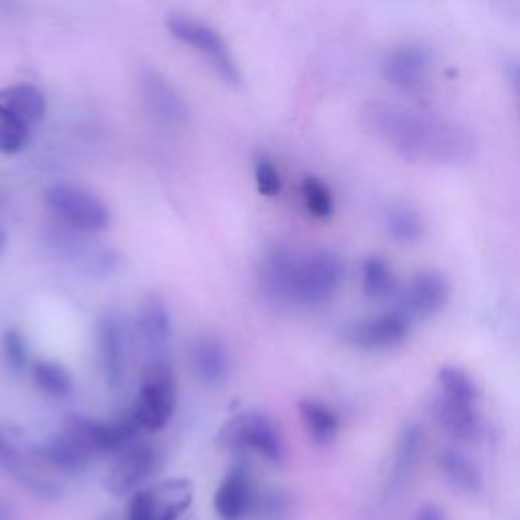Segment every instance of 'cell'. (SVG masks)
I'll list each match as a JSON object with an SVG mask.
<instances>
[{
	"label": "cell",
	"instance_id": "cell-36",
	"mask_svg": "<svg viewBox=\"0 0 520 520\" xmlns=\"http://www.w3.org/2000/svg\"><path fill=\"white\" fill-rule=\"evenodd\" d=\"M506 76H508V82H510V88L514 92L518 112H520V61L518 59H510L506 63Z\"/></svg>",
	"mask_w": 520,
	"mask_h": 520
},
{
	"label": "cell",
	"instance_id": "cell-18",
	"mask_svg": "<svg viewBox=\"0 0 520 520\" xmlns=\"http://www.w3.org/2000/svg\"><path fill=\"white\" fill-rule=\"evenodd\" d=\"M195 376L208 386H222L230 378L232 362L226 344L216 336H200L191 346Z\"/></svg>",
	"mask_w": 520,
	"mask_h": 520
},
{
	"label": "cell",
	"instance_id": "cell-7",
	"mask_svg": "<svg viewBox=\"0 0 520 520\" xmlns=\"http://www.w3.org/2000/svg\"><path fill=\"white\" fill-rule=\"evenodd\" d=\"M65 431H70L92 455L96 453H122L128 447H133L141 433V427L133 419V415H126L122 419L104 423L82 415H72L65 421Z\"/></svg>",
	"mask_w": 520,
	"mask_h": 520
},
{
	"label": "cell",
	"instance_id": "cell-19",
	"mask_svg": "<svg viewBox=\"0 0 520 520\" xmlns=\"http://www.w3.org/2000/svg\"><path fill=\"white\" fill-rule=\"evenodd\" d=\"M35 455H39V458L51 468L68 474L84 472L94 458V455L65 429L51 435L43 445H39L35 449Z\"/></svg>",
	"mask_w": 520,
	"mask_h": 520
},
{
	"label": "cell",
	"instance_id": "cell-22",
	"mask_svg": "<svg viewBox=\"0 0 520 520\" xmlns=\"http://www.w3.org/2000/svg\"><path fill=\"white\" fill-rule=\"evenodd\" d=\"M433 413L437 423L455 439H472L480 427L476 405H464L437 397Z\"/></svg>",
	"mask_w": 520,
	"mask_h": 520
},
{
	"label": "cell",
	"instance_id": "cell-15",
	"mask_svg": "<svg viewBox=\"0 0 520 520\" xmlns=\"http://www.w3.org/2000/svg\"><path fill=\"white\" fill-rule=\"evenodd\" d=\"M449 301V283L441 273H419L403 293V311L409 317L429 319L445 309Z\"/></svg>",
	"mask_w": 520,
	"mask_h": 520
},
{
	"label": "cell",
	"instance_id": "cell-8",
	"mask_svg": "<svg viewBox=\"0 0 520 520\" xmlns=\"http://www.w3.org/2000/svg\"><path fill=\"white\" fill-rule=\"evenodd\" d=\"M411 334V317L403 309L356 321L346 332L348 344L362 352H388L403 346Z\"/></svg>",
	"mask_w": 520,
	"mask_h": 520
},
{
	"label": "cell",
	"instance_id": "cell-33",
	"mask_svg": "<svg viewBox=\"0 0 520 520\" xmlns=\"http://www.w3.org/2000/svg\"><path fill=\"white\" fill-rule=\"evenodd\" d=\"M3 352H5V358H7V364L11 370L15 372H23L29 364V346H27V340L25 336L11 328L5 332V338H3Z\"/></svg>",
	"mask_w": 520,
	"mask_h": 520
},
{
	"label": "cell",
	"instance_id": "cell-31",
	"mask_svg": "<svg viewBox=\"0 0 520 520\" xmlns=\"http://www.w3.org/2000/svg\"><path fill=\"white\" fill-rule=\"evenodd\" d=\"M31 143V126L9 118L0 116V153L3 155H17Z\"/></svg>",
	"mask_w": 520,
	"mask_h": 520
},
{
	"label": "cell",
	"instance_id": "cell-25",
	"mask_svg": "<svg viewBox=\"0 0 520 520\" xmlns=\"http://www.w3.org/2000/svg\"><path fill=\"white\" fill-rule=\"evenodd\" d=\"M437 386L439 397L464 405H476L478 403V388L474 378L458 368V366H443L437 372Z\"/></svg>",
	"mask_w": 520,
	"mask_h": 520
},
{
	"label": "cell",
	"instance_id": "cell-38",
	"mask_svg": "<svg viewBox=\"0 0 520 520\" xmlns=\"http://www.w3.org/2000/svg\"><path fill=\"white\" fill-rule=\"evenodd\" d=\"M0 520H11V508L3 500H0Z\"/></svg>",
	"mask_w": 520,
	"mask_h": 520
},
{
	"label": "cell",
	"instance_id": "cell-27",
	"mask_svg": "<svg viewBox=\"0 0 520 520\" xmlns=\"http://www.w3.org/2000/svg\"><path fill=\"white\" fill-rule=\"evenodd\" d=\"M362 291L368 299H386L397 291L393 269L380 256H368L362 265Z\"/></svg>",
	"mask_w": 520,
	"mask_h": 520
},
{
	"label": "cell",
	"instance_id": "cell-9",
	"mask_svg": "<svg viewBox=\"0 0 520 520\" xmlns=\"http://www.w3.org/2000/svg\"><path fill=\"white\" fill-rule=\"evenodd\" d=\"M433 59L421 45H401L382 59V78L405 94H423L431 86Z\"/></svg>",
	"mask_w": 520,
	"mask_h": 520
},
{
	"label": "cell",
	"instance_id": "cell-34",
	"mask_svg": "<svg viewBox=\"0 0 520 520\" xmlns=\"http://www.w3.org/2000/svg\"><path fill=\"white\" fill-rule=\"evenodd\" d=\"M289 512V500L283 492H269L263 498H258L256 514L265 520H283Z\"/></svg>",
	"mask_w": 520,
	"mask_h": 520
},
{
	"label": "cell",
	"instance_id": "cell-28",
	"mask_svg": "<svg viewBox=\"0 0 520 520\" xmlns=\"http://www.w3.org/2000/svg\"><path fill=\"white\" fill-rule=\"evenodd\" d=\"M423 447V433L419 425H409L399 437L395 460H393V482H403L411 476Z\"/></svg>",
	"mask_w": 520,
	"mask_h": 520
},
{
	"label": "cell",
	"instance_id": "cell-29",
	"mask_svg": "<svg viewBox=\"0 0 520 520\" xmlns=\"http://www.w3.org/2000/svg\"><path fill=\"white\" fill-rule=\"evenodd\" d=\"M384 226L388 230V234L393 236L399 242L411 244L421 240L423 232H425V224L421 220V216L407 208V206H393L386 212V220Z\"/></svg>",
	"mask_w": 520,
	"mask_h": 520
},
{
	"label": "cell",
	"instance_id": "cell-14",
	"mask_svg": "<svg viewBox=\"0 0 520 520\" xmlns=\"http://www.w3.org/2000/svg\"><path fill=\"white\" fill-rule=\"evenodd\" d=\"M0 470L11 474L21 486L39 498H57L61 492L49 476L41 474L31 455L25 453L3 431H0Z\"/></svg>",
	"mask_w": 520,
	"mask_h": 520
},
{
	"label": "cell",
	"instance_id": "cell-12",
	"mask_svg": "<svg viewBox=\"0 0 520 520\" xmlns=\"http://www.w3.org/2000/svg\"><path fill=\"white\" fill-rule=\"evenodd\" d=\"M137 330L143 342L147 364L169 362L173 328H171L169 309L159 295L151 293L141 301L137 313Z\"/></svg>",
	"mask_w": 520,
	"mask_h": 520
},
{
	"label": "cell",
	"instance_id": "cell-1",
	"mask_svg": "<svg viewBox=\"0 0 520 520\" xmlns=\"http://www.w3.org/2000/svg\"><path fill=\"white\" fill-rule=\"evenodd\" d=\"M364 124L390 151L411 163L464 165L476 151L474 135L464 124L401 104H368Z\"/></svg>",
	"mask_w": 520,
	"mask_h": 520
},
{
	"label": "cell",
	"instance_id": "cell-17",
	"mask_svg": "<svg viewBox=\"0 0 520 520\" xmlns=\"http://www.w3.org/2000/svg\"><path fill=\"white\" fill-rule=\"evenodd\" d=\"M141 94L149 112L165 126H181L187 120V108L175 88L153 70L141 76Z\"/></svg>",
	"mask_w": 520,
	"mask_h": 520
},
{
	"label": "cell",
	"instance_id": "cell-2",
	"mask_svg": "<svg viewBox=\"0 0 520 520\" xmlns=\"http://www.w3.org/2000/svg\"><path fill=\"white\" fill-rule=\"evenodd\" d=\"M265 291L283 303L315 307L328 303L344 281L342 260L330 250H311L297 256L273 248L260 271Z\"/></svg>",
	"mask_w": 520,
	"mask_h": 520
},
{
	"label": "cell",
	"instance_id": "cell-20",
	"mask_svg": "<svg viewBox=\"0 0 520 520\" xmlns=\"http://www.w3.org/2000/svg\"><path fill=\"white\" fill-rule=\"evenodd\" d=\"M47 114L45 94L31 84L0 88V116L21 120L29 126L41 122Z\"/></svg>",
	"mask_w": 520,
	"mask_h": 520
},
{
	"label": "cell",
	"instance_id": "cell-35",
	"mask_svg": "<svg viewBox=\"0 0 520 520\" xmlns=\"http://www.w3.org/2000/svg\"><path fill=\"white\" fill-rule=\"evenodd\" d=\"M126 520H157L151 500L147 496V490H141L133 496L128 506V518Z\"/></svg>",
	"mask_w": 520,
	"mask_h": 520
},
{
	"label": "cell",
	"instance_id": "cell-13",
	"mask_svg": "<svg viewBox=\"0 0 520 520\" xmlns=\"http://www.w3.org/2000/svg\"><path fill=\"white\" fill-rule=\"evenodd\" d=\"M84 236L86 234L68 230L61 234H51L47 244L55 250L59 258H63L65 263H72L76 269L88 275H108L118 260L116 254L112 250L96 246L94 242L84 240Z\"/></svg>",
	"mask_w": 520,
	"mask_h": 520
},
{
	"label": "cell",
	"instance_id": "cell-5",
	"mask_svg": "<svg viewBox=\"0 0 520 520\" xmlns=\"http://www.w3.org/2000/svg\"><path fill=\"white\" fill-rule=\"evenodd\" d=\"M177 407V382L171 362H153L145 366L143 384L135 399L133 419L141 431L155 433L167 427Z\"/></svg>",
	"mask_w": 520,
	"mask_h": 520
},
{
	"label": "cell",
	"instance_id": "cell-26",
	"mask_svg": "<svg viewBox=\"0 0 520 520\" xmlns=\"http://www.w3.org/2000/svg\"><path fill=\"white\" fill-rule=\"evenodd\" d=\"M33 380L39 390H43L45 395L55 397V399L70 397L74 390V378H72L70 370L63 364L51 362V360L35 362Z\"/></svg>",
	"mask_w": 520,
	"mask_h": 520
},
{
	"label": "cell",
	"instance_id": "cell-23",
	"mask_svg": "<svg viewBox=\"0 0 520 520\" xmlns=\"http://www.w3.org/2000/svg\"><path fill=\"white\" fill-rule=\"evenodd\" d=\"M439 470L445 476V480L464 494H478L482 490V472L480 468L464 455L462 451L445 449L439 455Z\"/></svg>",
	"mask_w": 520,
	"mask_h": 520
},
{
	"label": "cell",
	"instance_id": "cell-10",
	"mask_svg": "<svg viewBox=\"0 0 520 520\" xmlns=\"http://www.w3.org/2000/svg\"><path fill=\"white\" fill-rule=\"evenodd\" d=\"M159 468L161 451L151 443H135L118 455L116 464L106 478V488L114 496H126L135 492Z\"/></svg>",
	"mask_w": 520,
	"mask_h": 520
},
{
	"label": "cell",
	"instance_id": "cell-4",
	"mask_svg": "<svg viewBox=\"0 0 520 520\" xmlns=\"http://www.w3.org/2000/svg\"><path fill=\"white\" fill-rule=\"evenodd\" d=\"M45 206L51 214L68 228L78 234H98L110 226L108 206L92 191L74 183H55L45 189Z\"/></svg>",
	"mask_w": 520,
	"mask_h": 520
},
{
	"label": "cell",
	"instance_id": "cell-16",
	"mask_svg": "<svg viewBox=\"0 0 520 520\" xmlns=\"http://www.w3.org/2000/svg\"><path fill=\"white\" fill-rule=\"evenodd\" d=\"M214 508L222 520H242L256 514L258 496L246 468H234L214 496Z\"/></svg>",
	"mask_w": 520,
	"mask_h": 520
},
{
	"label": "cell",
	"instance_id": "cell-6",
	"mask_svg": "<svg viewBox=\"0 0 520 520\" xmlns=\"http://www.w3.org/2000/svg\"><path fill=\"white\" fill-rule=\"evenodd\" d=\"M218 443L226 449H252L271 464L285 460V445L277 425L263 413H242L230 419L218 433Z\"/></svg>",
	"mask_w": 520,
	"mask_h": 520
},
{
	"label": "cell",
	"instance_id": "cell-24",
	"mask_svg": "<svg viewBox=\"0 0 520 520\" xmlns=\"http://www.w3.org/2000/svg\"><path fill=\"white\" fill-rule=\"evenodd\" d=\"M299 417L309 433V437L317 445H328L338 437L340 419L330 405H325L315 399H303L297 405Z\"/></svg>",
	"mask_w": 520,
	"mask_h": 520
},
{
	"label": "cell",
	"instance_id": "cell-39",
	"mask_svg": "<svg viewBox=\"0 0 520 520\" xmlns=\"http://www.w3.org/2000/svg\"><path fill=\"white\" fill-rule=\"evenodd\" d=\"M5 246H7V234H5L3 226H0V254L5 252Z\"/></svg>",
	"mask_w": 520,
	"mask_h": 520
},
{
	"label": "cell",
	"instance_id": "cell-37",
	"mask_svg": "<svg viewBox=\"0 0 520 520\" xmlns=\"http://www.w3.org/2000/svg\"><path fill=\"white\" fill-rule=\"evenodd\" d=\"M415 520H445V512L435 504H425L417 510Z\"/></svg>",
	"mask_w": 520,
	"mask_h": 520
},
{
	"label": "cell",
	"instance_id": "cell-11",
	"mask_svg": "<svg viewBox=\"0 0 520 520\" xmlns=\"http://www.w3.org/2000/svg\"><path fill=\"white\" fill-rule=\"evenodd\" d=\"M98 356L106 384L120 388L128 370V330L114 311L104 313L98 323Z\"/></svg>",
	"mask_w": 520,
	"mask_h": 520
},
{
	"label": "cell",
	"instance_id": "cell-32",
	"mask_svg": "<svg viewBox=\"0 0 520 520\" xmlns=\"http://www.w3.org/2000/svg\"><path fill=\"white\" fill-rule=\"evenodd\" d=\"M254 179H256V189L265 198H277L283 189V179L277 169V165L269 157H260L254 165Z\"/></svg>",
	"mask_w": 520,
	"mask_h": 520
},
{
	"label": "cell",
	"instance_id": "cell-30",
	"mask_svg": "<svg viewBox=\"0 0 520 520\" xmlns=\"http://www.w3.org/2000/svg\"><path fill=\"white\" fill-rule=\"evenodd\" d=\"M301 193H303L305 208L313 218H317V220L332 218L336 204H334V195H332V189L328 187V183H323L315 175H307L303 179Z\"/></svg>",
	"mask_w": 520,
	"mask_h": 520
},
{
	"label": "cell",
	"instance_id": "cell-21",
	"mask_svg": "<svg viewBox=\"0 0 520 520\" xmlns=\"http://www.w3.org/2000/svg\"><path fill=\"white\" fill-rule=\"evenodd\" d=\"M157 520H177L193 502V484L189 480H165L147 490Z\"/></svg>",
	"mask_w": 520,
	"mask_h": 520
},
{
	"label": "cell",
	"instance_id": "cell-3",
	"mask_svg": "<svg viewBox=\"0 0 520 520\" xmlns=\"http://www.w3.org/2000/svg\"><path fill=\"white\" fill-rule=\"evenodd\" d=\"M165 27L173 39L206 57L210 68L226 86L238 88L242 84V72L238 68V61L234 59L230 45L218 29L200 19H193L181 13L167 15Z\"/></svg>",
	"mask_w": 520,
	"mask_h": 520
}]
</instances>
